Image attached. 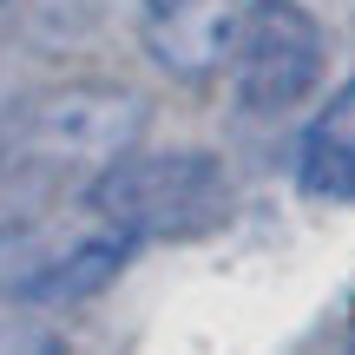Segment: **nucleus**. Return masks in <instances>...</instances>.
Instances as JSON below:
<instances>
[{"label":"nucleus","instance_id":"f257e3e1","mask_svg":"<svg viewBox=\"0 0 355 355\" xmlns=\"http://www.w3.org/2000/svg\"><path fill=\"white\" fill-rule=\"evenodd\" d=\"M86 211L132 237H204L230 217V171L211 152H119L92 171Z\"/></svg>","mask_w":355,"mask_h":355},{"label":"nucleus","instance_id":"f03ea898","mask_svg":"<svg viewBox=\"0 0 355 355\" xmlns=\"http://www.w3.org/2000/svg\"><path fill=\"white\" fill-rule=\"evenodd\" d=\"M322 73H329V40L303 0H243L237 46H230V79H237L243 112H296L322 86Z\"/></svg>","mask_w":355,"mask_h":355},{"label":"nucleus","instance_id":"7ed1b4c3","mask_svg":"<svg viewBox=\"0 0 355 355\" xmlns=\"http://www.w3.org/2000/svg\"><path fill=\"white\" fill-rule=\"evenodd\" d=\"M139 139H145V99L119 79L46 86L20 112V132H13V145H26L33 158H46L60 171H99L119 152H132Z\"/></svg>","mask_w":355,"mask_h":355},{"label":"nucleus","instance_id":"20e7f679","mask_svg":"<svg viewBox=\"0 0 355 355\" xmlns=\"http://www.w3.org/2000/svg\"><path fill=\"white\" fill-rule=\"evenodd\" d=\"M237 20H243V0H145L139 33H145V53L158 60L165 79L211 86L230 66Z\"/></svg>","mask_w":355,"mask_h":355},{"label":"nucleus","instance_id":"39448f33","mask_svg":"<svg viewBox=\"0 0 355 355\" xmlns=\"http://www.w3.org/2000/svg\"><path fill=\"white\" fill-rule=\"evenodd\" d=\"M132 250H139L132 230L99 224L92 237H73V243H60V250H40L33 263H26V277H20L13 296H20V303H79V296L105 290V283L125 270Z\"/></svg>","mask_w":355,"mask_h":355},{"label":"nucleus","instance_id":"423d86ee","mask_svg":"<svg viewBox=\"0 0 355 355\" xmlns=\"http://www.w3.org/2000/svg\"><path fill=\"white\" fill-rule=\"evenodd\" d=\"M60 165H46V158H33L26 145H7L0 152V237H20V230H33L40 217L60 204Z\"/></svg>","mask_w":355,"mask_h":355},{"label":"nucleus","instance_id":"0eeeda50","mask_svg":"<svg viewBox=\"0 0 355 355\" xmlns=\"http://www.w3.org/2000/svg\"><path fill=\"white\" fill-rule=\"evenodd\" d=\"M296 178H303V191H316V198H329V204H355V139L316 132V139L296 152Z\"/></svg>","mask_w":355,"mask_h":355}]
</instances>
